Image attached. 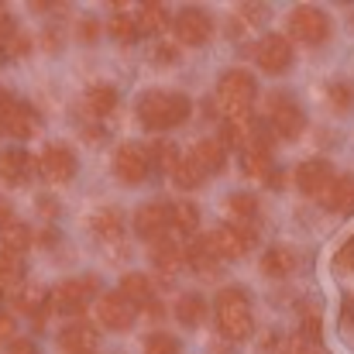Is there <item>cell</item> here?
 Listing matches in <instances>:
<instances>
[{"instance_id":"d590c367","label":"cell","mask_w":354,"mask_h":354,"mask_svg":"<svg viewBox=\"0 0 354 354\" xmlns=\"http://www.w3.org/2000/svg\"><path fill=\"white\" fill-rule=\"evenodd\" d=\"M107 28H111V35H114L118 41H134V38L141 35V31H138V21H134L131 14H124L120 7L114 10V17H111V24H107Z\"/></svg>"},{"instance_id":"9a60e30c","label":"cell","mask_w":354,"mask_h":354,"mask_svg":"<svg viewBox=\"0 0 354 354\" xmlns=\"http://www.w3.org/2000/svg\"><path fill=\"white\" fill-rule=\"evenodd\" d=\"M134 231L145 237V241L165 237V231H169V207L165 203H145L134 214Z\"/></svg>"},{"instance_id":"9c48e42d","label":"cell","mask_w":354,"mask_h":354,"mask_svg":"<svg viewBox=\"0 0 354 354\" xmlns=\"http://www.w3.org/2000/svg\"><path fill=\"white\" fill-rule=\"evenodd\" d=\"M254 59H258V66H261L268 76H282V73L292 66V45H289V38H282V35H265V38L254 45Z\"/></svg>"},{"instance_id":"277c9868","label":"cell","mask_w":354,"mask_h":354,"mask_svg":"<svg viewBox=\"0 0 354 354\" xmlns=\"http://www.w3.org/2000/svg\"><path fill=\"white\" fill-rule=\"evenodd\" d=\"M217 97L227 111V118H237V114H251V104L258 97V83L248 69H231L221 76L217 83Z\"/></svg>"},{"instance_id":"d6a6232c","label":"cell","mask_w":354,"mask_h":354,"mask_svg":"<svg viewBox=\"0 0 354 354\" xmlns=\"http://www.w3.org/2000/svg\"><path fill=\"white\" fill-rule=\"evenodd\" d=\"M145 158H148V165H155V169H162V172H172V165H176V158H179V148H176L172 141H155Z\"/></svg>"},{"instance_id":"44dd1931","label":"cell","mask_w":354,"mask_h":354,"mask_svg":"<svg viewBox=\"0 0 354 354\" xmlns=\"http://www.w3.org/2000/svg\"><path fill=\"white\" fill-rule=\"evenodd\" d=\"M320 200H324V207H330V210H337V214H354V176L334 179Z\"/></svg>"},{"instance_id":"60d3db41","label":"cell","mask_w":354,"mask_h":354,"mask_svg":"<svg viewBox=\"0 0 354 354\" xmlns=\"http://www.w3.org/2000/svg\"><path fill=\"white\" fill-rule=\"evenodd\" d=\"M337 265L354 272V237H348V241L341 244V251H337Z\"/></svg>"},{"instance_id":"8d00e7d4","label":"cell","mask_w":354,"mask_h":354,"mask_svg":"<svg viewBox=\"0 0 354 354\" xmlns=\"http://www.w3.org/2000/svg\"><path fill=\"white\" fill-rule=\"evenodd\" d=\"M327 97H330L334 111H351L354 107V83H344V80L330 83V86H327Z\"/></svg>"},{"instance_id":"603a6c76","label":"cell","mask_w":354,"mask_h":354,"mask_svg":"<svg viewBox=\"0 0 354 354\" xmlns=\"http://www.w3.org/2000/svg\"><path fill=\"white\" fill-rule=\"evenodd\" d=\"M169 176H172V183H176L179 189H196V186H203V179H207V172L196 165L193 155H179Z\"/></svg>"},{"instance_id":"7a4b0ae2","label":"cell","mask_w":354,"mask_h":354,"mask_svg":"<svg viewBox=\"0 0 354 354\" xmlns=\"http://www.w3.org/2000/svg\"><path fill=\"white\" fill-rule=\"evenodd\" d=\"M214 313H217V324L224 330V337L231 341H248L251 330H254V317H251V299L244 289L237 286H227L217 292L214 299Z\"/></svg>"},{"instance_id":"5b68a950","label":"cell","mask_w":354,"mask_h":354,"mask_svg":"<svg viewBox=\"0 0 354 354\" xmlns=\"http://www.w3.org/2000/svg\"><path fill=\"white\" fill-rule=\"evenodd\" d=\"M93 296H100L97 279H93V275H80V279H66V282L48 296V306L59 310V313H83Z\"/></svg>"},{"instance_id":"4fadbf2b","label":"cell","mask_w":354,"mask_h":354,"mask_svg":"<svg viewBox=\"0 0 354 354\" xmlns=\"http://www.w3.org/2000/svg\"><path fill=\"white\" fill-rule=\"evenodd\" d=\"M97 317L111 330H127L134 324V306L127 299H120L118 292H104V296H97Z\"/></svg>"},{"instance_id":"d4e9b609","label":"cell","mask_w":354,"mask_h":354,"mask_svg":"<svg viewBox=\"0 0 354 354\" xmlns=\"http://www.w3.org/2000/svg\"><path fill=\"white\" fill-rule=\"evenodd\" d=\"M120 299H127L131 306L134 303H148L151 299V279L145 275V272H127L124 279H120Z\"/></svg>"},{"instance_id":"ee69618b","label":"cell","mask_w":354,"mask_h":354,"mask_svg":"<svg viewBox=\"0 0 354 354\" xmlns=\"http://www.w3.org/2000/svg\"><path fill=\"white\" fill-rule=\"evenodd\" d=\"M7 224H14V217H10V207H7V203L0 200V231H3Z\"/></svg>"},{"instance_id":"ab89813d","label":"cell","mask_w":354,"mask_h":354,"mask_svg":"<svg viewBox=\"0 0 354 354\" xmlns=\"http://www.w3.org/2000/svg\"><path fill=\"white\" fill-rule=\"evenodd\" d=\"M14 334H17L14 317H10V313H0V344H10V341H14Z\"/></svg>"},{"instance_id":"7402d4cb","label":"cell","mask_w":354,"mask_h":354,"mask_svg":"<svg viewBox=\"0 0 354 354\" xmlns=\"http://www.w3.org/2000/svg\"><path fill=\"white\" fill-rule=\"evenodd\" d=\"M35 127H38L35 111H31L28 104L14 100L10 114H7V120H3V134H10V138H31V134H35Z\"/></svg>"},{"instance_id":"cb8c5ba5","label":"cell","mask_w":354,"mask_h":354,"mask_svg":"<svg viewBox=\"0 0 354 354\" xmlns=\"http://www.w3.org/2000/svg\"><path fill=\"white\" fill-rule=\"evenodd\" d=\"M114 107H118V90L114 86L97 83V86L86 90V111L93 118H107V114H114Z\"/></svg>"},{"instance_id":"e575fe53","label":"cell","mask_w":354,"mask_h":354,"mask_svg":"<svg viewBox=\"0 0 354 354\" xmlns=\"http://www.w3.org/2000/svg\"><path fill=\"white\" fill-rule=\"evenodd\" d=\"M3 251H10V254H21V251H28V244H31V234H28V227L24 224H7L3 231Z\"/></svg>"},{"instance_id":"5bb4252c","label":"cell","mask_w":354,"mask_h":354,"mask_svg":"<svg viewBox=\"0 0 354 354\" xmlns=\"http://www.w3.org/2000/svg\"><path fill=\"white\" fill-rule=\"evenodd\" d=\"M31 172H35V158H31L24 148H7V151H0V183L21 186V183L31 179Z\"/></svg>"},{"instance_id":"ac0fdd59","label":"cell","mask_w":354,"mask_h":354,"mask_svg":"<svg viewBox=\"0 0 354 354\" xmlns=\"http://www.w3.org/2000/svg\"><path fill=\"white\" fill-rule=\"evenodd\" d=\"M193 158H196V165H200L203 172H224V165H227V148H224L221 138H200L196 148H193Z\"/></svg>"},{"instance_id":"74e56055","label":"cell","mask_w":354,"mask_h":354,"mask_svg":"<svg viewBox=\"0 0 354 354\" xmlns=\"http://www.w3.org/2000/svg\"><path fill=\"white\" fill-rule=\"evenodd\" d=\"M179 341L172 337V334H165V330H158V334H148V341H145V354H179Z\"/></svg>"},{"instance_id":"bcb514c9","label":"cell","mask_w":354,"mask_h":354,"mask_svg":"<svg viewBox=\"0 0 354 354\" xmlns=\"http://www.w3.org/2000/svg\"><path fill=\"white\" fill-rule=\"evenodd\" d=\"M344 324H354V299H344Z\"/></svg>"},{"instance_id":"7c38bea8","label":"cell","mask_w":354,"mask_h":354,"mask_svg":"<svg viewBox=\"0 0 354 354\" xmlns=\"http://www.w3.org/2000/svg\"><path fill=\"white\" fill-rule=\"evenodd\" d=\"M330 183H334V169H330V162H324V158H310V162H303V165L296 169V186H299L306 196H317V200H320Z\"/></svg>"},{"instance_id":"6da1fadb","label":"cell","mask_w":354,"mask_h":354,"mask_svg":"<svg viewBox=\"0 0 354 354\" xmlns=\"http://www.w3.org/2000/svg\"><path fill=\"white\" fill-rule=\"evenodd\" d=\"M193 104L183 93H145L138 100V120L148 131H172L189 118Z\"/></svg>"},{"instance_id":"7dc6e473","label":"cell","mask_w":354,"mask_h":354,"mask_svg":"<svg viewBox=\"0 0 354 354\" xmlns=\"http://www.w3.org/2000/svg\"><path fill=\"white\" fill-rule=\"evenodd\" d=\"M3 59H7V41L0 38V62H3Z\"/></svg>"},{"instance_id":"83f0119b","label":"cell","mask_w":354,"mask_h":354,"mask_svg":"<svg viewBox=\"0 0 354 354\" xmlns=\"http://www.w3.org/2000/svg\"><path fill=\"white\" fill-rule=\"evenodd\" d=\"M196 224H200V210H196L193 203L179 200L176 207H169V227H176V231H183V234H193Z\"/></svg>"},{"instance_id":"ba28073f","label":"cell","mask_w":354,"mask_h":354,"mask_svg":"<svg viewBox=\"0 0 354 354\" xmlns=\"http://www.w3.org/2000/svg\"><path fill=\"white\" fill-rule=\"evenodd\" d=\"M38 172H41L48 183H69V179L76 176V155H73V148L62 145V141L45 145V151H41V158H38Z\"/></svg>"},{"instance_id":"4316f807","label":"cell","mask_w":354,"mask_h":354,"mask_svg":"<svg viewBox=\"0 0 354 354\" xmlns=\"http://www.w3.org/2000/svg\"><path fill=\"white\" fill-rule=\"evenodd\" d=\"M93 234L100 237V241H118V237L124 234V217H120V210L107 207V210L93 214Z\"/></svg>"},{"instance_id":"484cf974","label":"cell","mask_w":354,"mask_h":354,"mask_svg":"<svg viewBox=\"0 0 354 354\" xmlns=\"http://www.w3.org/2000/svg\"><path fill=\"white\" fill-rule=\"evenodd\" d=\"M176 317H179L183 327H196V324H203V317H207V299L196 296V292H186V296L176 303Z\"/></svg>"},{"instance_id":"f1b7e54d","label":"cell","mask_w":354,"mask_h":354,"mask_svg":"<svg viewBox=\"0 0 354 354\" xmlns=\"http://www.w3.org/2000/svg\"><path fill=\"white\" fill-rule=\"evenodd\" d=\"M186 261H189V265H193L200 275H217V272H221V261H217V258L207 251L203 237H200V241H193V244L186 248Z\"/></svg>"},{"instance_id":"4dcf8cb0","label":"cell","mask_w":354,"mask_h":354,"mask_svg":"<svg viewBox=\"0 0 354 354\" xmlns=\"http://www.w3.org/2000/svg\"><path fill=\"white\" fill-rule=\"evenodd\" d=\"M24 282V261L21 254H10V251H0V289H17Z\"/></svg>"},{"instance_id":"7bdbcfd3","label":"cell","mask_w":354,"mask_h":354,"mask_svg":"<svg viewBox=\"0 0 354 354\" xmlns=\"http://www.w3.org/2000/svg\"><path fill=\"white\" fill-rule=\"evenodd\" d=\"M83 41H93L97 38V21H83V31H80Z\"/></svg>"},{"instance_id":"e0dca14e","label":"cell","mask_w":354,"mask_h":354,"mask_svg":"<svg viewBox=\"0 0 354 354\" xmlns=\"http://www.w3.org/2000/svg\"><path fill=\"white\" fill-rule=\"evenodd\" d=\"M62 354H97V330L90 324H69L59 334Z\"/></svg>"},{"instance_id":"30bf717a","label":"cell","mask_w":354,"mask_h":354,"mask_svg":"<svg viewBox=\"0 0 354 354\" xmlns=\"http://www.w3.org/2000/svg\"><path fill=\"white\" fill-rule=\"evenodd\" d=\"M172 28H176V38H179L183 45H203V41H210V35H214V21H210V14L200 10V7L179 10L176 21H172Z\"/></svg>"},{"instance_id":"f6af8a7d","label":"cell","mask_w":354,"mask_h":354,"mask_svg":"<svg viewBox=\"0 0 354 354\" xmlns=\"http://www.w3.org/2000/svg\"><path fill=\"white\" fill-rule=\"evenodd\" d=\"M286 354H317V351H310V348H306L303 341H292V344L286 348Z\"/></svg>"},{"instance_id":"52a82bcc","label":"cell","mask_w":354,"mask_h":354,"mask_svg":"<svg viewBox=\"0 0 354 354\" xmlns=\"http://www.w3.org/2000/svg\"><path fill=\"white\" fill-rule=\"evenodd\" d=\"M268 120H272V131L279 138H299L303 127H306V114L299 111V104L282 97V93H275L268 100Z\"/></svg>"},{"instance_id":"2e32d148","label":"cell","mask_w":354,"mask_h":354,"mask_svg":"<svg viewBox=\"0 0 354 354\" xmlns=\"http://www.w3.org/2000/svg\"><path fill=\"white\" fill-rule=\"evenodd\" d=\"M14 306H17V313L35 317L38 327H41V324L48 320V313H52V306H48V292H45L41 286H21V289L14 292Z\"/></svg>"},{"instance_id":"b9f144b4","label":"cell","mask_w":354,"mask_h":354,"mask_svg":"<svg viewBox=\"0 0 354 354\" xmlns=\"http://www.w3.org/2000/svg\"><path fill=\"white\" fill-rule=\"evenodd\" d=\"M7 354H38V348H35L28 337H14V341L7 344Z\"/></svg>"},{"instance_id":"3957f363","label":"cell","mask_w":354,"mask_h":354,"mask_svg":"<svg viewBox=\"0 0 354 354\" xmlns=\"http://www.w3.org/2000/svg\"><path fill=\"white\" fill-rule=\"evenodd\" d=\"M258 241V231L248 224V221H237V224H227V227H217L214 234L203 237L207 251L217 258V261H237L244 258Z\"/></svg>"},{"instance_id":"836d02e7","label":"cell","mask_w":354,"mask_h":354,"mask_svg":"<svg viewBox=\"0 0 354 354\" xmlns=\"http://www.w3.org/2000/svg\"><path fill=\"white\" fill-rule=\"evenodd\" d=\"M244 172H248L251 179L272 176V151H265V148H248V151H244Z\"/></svg>"},{"instance_id":"ffe728a7","label":"cell","mask_w":354,"mask_h":354,"mask_svg":"<svg viewBox=\"0 0 354 354\" xmlns=\"http://www.w3.org/2000/svg\"><path fill=\"white\" fill-rule=\"evenodd\" d=\"M292 268H296V251L286 244H275L261 254V272L268 279H286V275H292Z\"/></svg>"},{"instance_id":"f546056e","label":"cell","mask_w":354,"mask_h":354,"mask_svg":"<svg viewBox=\"0 0 354 354\" xmlns=\"http://www.w3.org/2000/svg\"><path fill=\"white\" fill-rule=\"evenodd\" d=\"M138 31H162L165 24H169V10H165V3H141V10H138Z\"/></svg>"},{"instance_id":"d6986e66","label":"cell","mask_w":354,"mask_h":354,"mask_svg":"<svg viewBox=\"0 0 354 354\" xmlns=\"http://www.w3.org/2000/svg\"><path fill=\"white\" fill-rule=\"evenodd\" d=\"M151 265L155 268H162V272H176V268H183V261H186V248L183 244H176V241H169V237H158V241H151Z\"/></svg>"},{"instance_id":"8992f818","label":"cell","mask_w":354,"mask_h":354,"mask_svg":"<svg viewBox=\"0 0 354 354\" xmlns=\"http://www.w3.org/2000/svg\"><path fill=\"white\" fill-rule=\"evenodd\" d=\"M289 35L303 45H324L330 38V17L320 7H296L289 14Z\"/></svg>"},{"instance_id":"1f68e13d","label":"cell","mask_w":354,"mask_h":354,"mask_svg":"<svg viewBox=\"0 0 354 354\" xmlns=\"http://www.w3.org/2000/svg\"><path fill=\"white\" fill-rule=\"evenodd\" d=\"M227 214L234 217V224L237 221H254V214H258V196L254 193H231L227 196Z\"/></svg>"},{"instance_id":"f35d334b","label":"cell","mask_w":354,"mask_h":354,"mask_svg":"<svg viewBox=\"0 0 354 354\" xmlns=\"http://www.w3.org/2000/svg\"><path fill=\"white\" fill-rule=\"evenodd\" d=\"M299 334H303V344H317V341H320V317H317V313H306Z\"/></svg>"},{"instance_id":"8fae6325","label":"cell","mask_w":354,"mask_h":354,"mask_svg":"<svg viewBox=\"0 0 354 354\" xmlns=\"http://www.w3.org/2000/svg\"><path fill=\"white\" fill-rule=\"evenodd\" d=\"M148 158H145V151L138 148V145H120L118 155H114V172H118L120 183H127V186H138V183H145L148 179Z\"/></svg>"}]
</instances>
